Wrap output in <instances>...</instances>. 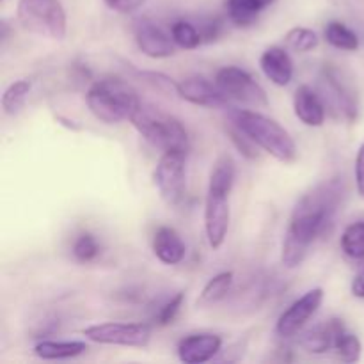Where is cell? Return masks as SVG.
I'll use <instances>...</instances> for the list:
<instances>
[{"mask_svg":"<svg viewBox=\"0 0 364 364\" xmlns=\"http://www.w3.org/2000/svg\"><path fill=\"white\" fill-rule=\"evenodd\" d=\"M341 198L343 185L333 178L299 199L281 251V262L287 269H297L304 263L313 242L327 233V228L333 224Z\"/></svg>","mask_w":364,"mask_h":364,"instance_id":"obj_1","label":"cell"},{"mask_svg":"<svg viewBox=\"0 0 364 364\" xmlns=\"http://www.w3.org/2000/svg\"><path fill=\"white\" fill-rule=\"evenodd\" d=\"M235 183V162L228 155L220 156L210 173L205 203V231L213 251L223 247L230 228V192Z\"/></svg>","mask_w":364,"mask_h":364,"instance_id":"obj_2","label":"cell"},{"mask_svg":"<svg viewBox=\"0 0 364 364\" xmlns=\"http://www.w3.org/2000/svg\"><path fill=\"white\" fill-rule=\"evenodd\" d=\"M231 121L238 130L244 132L256 146L283 164H290L297 159V144L276 119L249 109H231Z\"/></svg>","mask_w":364,"mask_h":364,"instance_id":"obj_3","label":"cell"},{"mask_svg":"<svg viewBox=\"0 0 364 364\" xmlns=\"http://www.w3.org/2000/svg\"><path fill=\"white\" fill-rule=\"evenodd\" d=\"M85 102L96 119L105 124H117L127 119L130 121L142 100L128 82L109 77L96 80L89 87Z\"/></svg>","mask_w":364,"mask_h":364,"instance_id":"obj_4","label":"cell"},{"mask_svg":"<svg viewBox=\"0 0 364 364\" xmlns=\"http://www.w3.org/2000/svg\"><path fill=\"white\" fill-rule=\"evenodd\" d=\"M130 123L144 141L162 151H188V134L181 121L151 103H139Z\"/></svg>","mask_w":364,"mask_h":364,"instance_id":"obj_5","label":"cell"},{"mask_svg":"<svg viewBox=\"0 0 364 364\" xmlns=\"http://www.w3.org/2000/svg\"><path fill=\"white\" fill-rule=\"evenodd\" d=\"M18 21L31 34L48 39L66 38L68 18L59 0H20Z\"/></svg>","mask_w":364,"mask_h":364,"instance_id":"obj_6","label":"cell"},{"mask_svg":"<svg viewBox=\"0 0 364 364\" xmlns=\"http://www.w3.org/2000/svg\"><path fill=\"white\" fill-rule=\"evenodd\" d=\"M215 84L231 102L249 105L252 109L269 107L267 92L251 75L238 66H226L217 71Z\"/></svg>","mask_w":364,"mask_h":364,"instance_id":"obj_7","label":"cell"},{"mask_svg":"<svg viewBox=\"0 0 364 364\" xmlns=\"http://www.w3.org/2000/svg\"><path fill=\"white\" fill-rule=\"evenodd\" d=\"M185 159L187 151H164L153 174L160 198L169 206H178L185 198Z\"/></svg>","mask_w":364,"mask_h":364,"instance_id":"obj_8","label":"cell"},{"mask_svg":"<svg viewBox=\"0 0 364 364\" xmlns=\"http://www.w3.org/2000/svg\"><path fill=\"white\" fill-rule=\"evenodd\" d=\"M84 336L100 345L144 348L151 340V327L148 323L105 322L84 329Z\"/></svg>","mask_w":364,"mask_h":364,"instance_id":"obj_9","label":"cell"},{"mask_svg":"<svg viewBox=\"0 0 364 364\" xmlns=\"http://www.w3.org/2000/svg\"><path fill=\"white\" fill-rule=\"evenodd\" d=\"M318 95L322 96L326 109L338 119L352 123L358 119V102L350 89L340 80L336 70L323 68L318 77Z\"/></svg>","mask_w":364,"mask_h":364,"instance_id":"obj_10","label":"cell"},{"mask_svg":"<svg viewBox=\"0 0 364 364\" xmlns=\"http://www.w3.org/2000/svg\"><path fill=\"white\" fill-rule=\"evenodd\" d=\"M323 295L326 294H323L322 288H313V290L306 291L287 311L281 313L279 320L276 323V333L281 338L297 336L304 329L306 323L313 318V315L320 309L323 302Z\"/></svg>","mask_w":364,"mask_h":364,"instance_id":"obj_11","label":"cell"},{"mask_svg":"<svg viewBox=\"0 0 364 364\" xmlns=\"http://www.w3.org/2000/svg\"><path fill=\"white\" fill-rule=\"evenodd\" d=\"M134 38L139 50L151 59H166L176 53V43L160 25L149 18H139L134 23Z\"/></svg>","mask_w":364,"mask_h":364,"instance_id":"obj_12","label":"cell"},{"mask_svg":"<svg viewBox=\"0 0 364 364\" xmlns=\"http://www.w3.org/2000/svg\"><path fill=\"white\" fill-rule=\"evenodd\" d=\"M178 95L185 102L194 103V105L199 107H208V109L230 107V100L220 91L219 85L215 82L212 84L201 75H194V77L181 80L180 85H178Z\"/></svg>","mask_w":364,"mask_h":364,"instance_id":"obj_13","label":"cell"},{"mask_svg":"<svg viewBox=\"0 0 364 364\" xmlns=\"http://www.w3.org/2000/svg\"><path fill=\"white\" fill-rule=\"evenodd\" d=\"M220 348H223V338L217 334H192L178 343V358L185 364L208 363L219 354Z\"/></svg>","mask_w":364,"mask_h":364,"instance_id":"obj_14","label":"cell"},{"mask_svg":"<svg viewBox=\"0 0 364 364\" xmlns=\"http://www.w3.org/2000/svg\"><path fill=\"white\" fill-rule=\"evenodd\" d=\"M294 112L306 127H322L326 123V103L309 85H299L294 95Z\"/></svg>","mask_w":364,"mask_h":364,"instance_id":"obj_15","label":"cell"},{"mask_svg":"<svg viewBox=\"0 0 364 364\" xmlns=\"http://www.w3.org/2000/svg\"><path fill=\"white\" fill-rule=\"evenodd\" d=\"M259 68L272 84L284 87L294 78V60L281 46H270L259 57Z\"/></svg>","mask_w":364,"mask_h":364,"instance_id":"obj_16","label":"cell"},{"mask_svg":"<svg viewBox=\"0 0 364 364\" xmlns=\"http://www.w3.org/2000/svg\"><path fill=\"white\" fill-rule=\"evenodd\" d=\"M345 329L343 322L338 318L329 320V322L316 326L313 329L306 331L301 338V347L309 354H326L327 350L334 348L338 336H340Z\"/></svg>","mask_w":364,"mask_h":364,"instance_id":"obj_17","label":"cell"},{"mask_svg":"<svg viewBox=\"0 0 364 364\" xmlns=\"http://www.w3.org/2000/svg\"><path fill=\"white\" fill-rule=\"evenodd\" d=\"M153 252L166 265H178L183 262L187 249L176 230L162 226L156 230L155 237H153Z\"/></svg>","mask_w":364,"mask_h":364,"instance_id":"obj_18","label":"cell"},{"mask_svg":"<svg viewBox=\"0 0 364 364\" xmlns=\"http://www.w3.org/2000/svg\"><path fill=\"white\" fill-rule=\"evenodd\" d=\"M276 2L277 0H226L228 18L237 27H251L259 14Z\"/></svg>","mask_w":364,"mask_h":364,"instance_id":"obj_19","label":"cell"},{"mask_svg":"<svg viewBox=\"0 0 364 364\" xmlns=\"http://www.w3.org/2000/svg\"><path fill=\"white\" fill-rule=\"evenodd\" d=\"M89 347L84 341H53L41 340L34 345V354L45 361H60L71 359L87 352Z\"/></svg>","mask_w":364,"mask_h":364,"instance_id":"obj_20","label":"cell"},{"mask_svg":"<svg viewBox=\"0 0 364 364\" xmlns=\"http://www.w3.org/2000/svg\"><path fill=\"white\" fill-rule=\"evenodd\" d=\"M341 251L347 258L363 262L364 259V220H355L345 228L340 238Z\"/></svg>","mask_w":364,"mask_h":364,"instance_id":"obj_21","label":"cell"},{"mask_svg":"<svg viewBox=\"0 0 364 364\" xmlns=\"http://www.w3.org/2000/svg\"><path fill=\"white\" fill-rule=\"evenodd\" d=\"M326 41L331 46L338 50H345V52H355L359 48V38L352 28L341 21H331L326 27Z\"/></svg>","mask_w":364,"mask_h":364,"instance_id":"obj_22","label":"cell"},{"mask_svg":"<svg viewBox=\"0 0 364 364\" xmlns=\"http://www.w3.org/2000/svg\"><path fill=\"white\" fill-rule=\"evenodd\" d=\"M233 272L217 274V276H213L212 279L205 284V288H203L201 291V297H199L198 302L201 306H208L223 301V299L230 294L231 287H233Z\"/></svg>","mask_w":364,"mask_h":364,"instance_id":"obj_23","label":"cell"},{"mask_svg":"<svg viewBox=\"0 0 364 364\" xmlns=\"http://www.w3.org/2000/svg\"><path fill=\"white\" fill-rule=\"evenodd\" d=\"M32 89V80L28 78H21V80L13 82L9 87L4 91L2 95V109L7 116H14L21 110V107L25 105V100L31 95Z\"/></svg>","mask_w":364,"mask_h":364,"instance_id":"obj_24","label":"cell"},{"mask_svg":"<svg viewBox=\"0 0 364 364\" xmlns=\"http://www.w3.org/2000/svg\"><path fill=\"white\" fill-rule=\"evenodd\" d=\"M171 36H173L176 46L183 50H194L203 43L201 31H198V27L187 20L174 21L171 27Z\"/></svg>","mask_w":364,"mask_h":364,"instance_id":"obj_25","label":"cell"},{"mask_svg":"<svg viewBox=\"0 0 364 364\" xmlns=\"http://www.w3.org/2000/svg\"><path fill=\"white\" fill-rule=\"evenodd\" d=\"M284 41H287L288 48H291L294 52L308 53L318 46V36H316V32H313L311 28L294 27L291 31H288L287 36H284Z\"/></svg>","mask_w":364,"mask_h":364,"instance_id":"obj_26","label":"cell"},{"mask_svg":"<svg viewBox=\"0 0 364 364\" xmlns=\"http://www.w3.org/2000/svg\"><path fill=\"white\" fill-rule=\"evenodd\" d=\"M334 352H336L338 358H340L343 363H348V364L358 363L363 354L361 340H359L355 334H350L347 333V331H343V333L338 336L336 345H334Z\"/></svg>","mask_w":364,"mask_h":364,"instance_id":"obj_27","label":"cell"},{"mask_svg":"<svg viewBox=\"0 0 364 364\" xmlns=\"http://www.w3.org/2000/svg\"><path fill=\"white\" fill-rule=\"evenodd\" d=\"M100 255V244L91 233H82L73 244L75 259L82 263L92 262Z\"/></svg>","mask_w":364,"mask_h":364,"instance_id":"obj_28","label":"cell"},{"mask_svg":"<svg viewBox=\"0 0 364 364\" xmlns=\"http://www.w3.org/2000/svg\"><path fill=\"white\" fill-rule=\"evenodd\" d=\"M141 78L146 82V84H149L151 87H155L156 91L164 92V95L171 96V95H178V85H180V82H174L173 78L167 77V75L164 73H159V71H141Z\"/></svg>","mask_w":364,"mask_h":364,"instance_id":"obj_29","label":"cell"},{"mask_svg":"<svg viewBox=\"0 0 364 364\" xmlns=\"http://www.w3.org/2000/svg\"><path fill=\"white\" fill-rule=\"evenodd\" d=\"M183 301H185L183 291H178L174 297H171L169 301L159 309V313H156L155 316L156 323H159V326H169V323H173L174 320H176L178 313H180L181 306H183Z\"/></svg>","mask_w":364,"mask_h":364,"instance_id":"obj_30","label":"cell"},{"mask_svg":"<svg viewBox=\"0 0 364 364\" xmlns=\"http://www.w3.org/2000/svg\"><path fill=\"white\" fill-rule=\"evenodd\" d=\"M230 135H231V141H233V144L237 146L238 151H240L242 155H245L247 159H255L256 156L255 146L256 144L247 137V135L244 134V132L238 130V128L233 124V128L230 130Z\"/></svg>","mask_w":364,"mask_h":364,"instance_id":"obj_31","label":"cell"},{"mask_svg":"<svg viewBox=\"0 0 364 364\" xmlns=\"http://www.w3.org/2000/svg\"><path fill=\"white\" fill-rule=\"evenodd\" d=\"M103 2L107 4V7L116 11V13L128 14L137 11L139 7H142V4H144L146 0H103Z\"/></svg>","mask_w":364,"mask_h":364,"instance_id":"obj_32","label":"cell"},{"mask_svg":"<svg viewBox=\"0 0 364 364\" xmlns=\"http://www.w3.org/2000/svg\"><path fill=\"white\" fill-rule=\"evenodd\" d=\"M354 174H355V188H358V194L361 196V199H364V142L359 146L358 156H355Z\"/></svg>","mask_w":364,"mask_h":364,"instance_id":"obj_33","label":"cell"},{"mask_svg":"<svg viewBox=\"0 0 364 364\" xmlns=\"http://www.w3.org/2000/svg\"><path fill=\"white\" fill-rule=\"evenodd\" d=\"M352 294H354L355 297L364 299V272L359 274L354 279V283H352Z\"/></svg>","mask_w":364,"mask_h":364,"instance_id":"obj_34","label":"cell"}]
</instances>
